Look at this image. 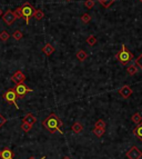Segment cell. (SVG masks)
<instances>
[{
    "label": "cell",
    "mask_w": 142,
    "mask_h": 159,
    "mask_svg": "<svg viewBox=\"0 0 142 159\" xmlns=\"http://www.w3.org/2000/svg\"><path fill=\"white\" fill-rule=\"evenodd\" d=\"M98 1H99V2H100V4H101L104 8H109L110 6H111V5H112L113 2H114V1H116V0H98Z\"/></svg>",
    "instance_id": "obj_20"
},
{
    "label": "cell",
    "mask_w": 142,
    "mask_h": 159,
    "mask_svg": "<svg viewBox=\"0 0 142 159\" xmlns=\"http://www.w3.org/2000/svg\"><path fill=\"white\" fill-rule=\"evenodd\" d=\"M87 52L84 51V50H79V51L77 52V59L80 60V61H83V60L87 59Z\"/></svg>",
    "instance_id": "obj_16"
},
{
    "label": "cell",
    "mask_w": 142,
    "mask_h": 159,
    "mask_svg": "<svg viewBox=\"0 0 142 159\" xmlns=\"http://www.w3.org/2000/svg\"><path fill=\"white\" fill-rule=\"evenodd\" d=\"M118 93H119V95H120L122 98L128 99V98L132 95V89H131L130 86L125 85V86H123V87H121V89H119V91H118Z\"/></svg>",
    "instance_id": "obj_9"
},
{
    "label": "cell",
    "mask_w": 142,
    "mask_h": 159,
    "mask_svg": "<svg viewBox=\"0 0 142 159\" xmlns=\"http://www.w3.org/2000/svg\"><path fill=\"white\" fill-rule=\"evenodd\" d=\"M68 1H70V0H68Z\"/></svg>",
    "instance_id": "obj_36"
},
{
    "label": "cell",
    "mask_w": 142,
    "mask_h": 159,
    "mask_svg": "<svg viewBox=\"0 0 142 159\" xmlns=\"http://www.w3.org/2000/svg\"><path fill=\"white\" fill-rule=\"evenodd\" d=\"M6 122H7V119L5 118L4 116L1 115V114H0V128H1V127L4 126L5 124H6Z\"/></svg>",
    "instance_id": "obj_30"
},
{
    "label": "cell",
    "mask_w": 142,
    "mask_h": 159,
    "mask_svg": "<svg viewBox=\"0 0 142 159\" xmlns=\"http://www.w3.org/2000/svg\"><path fill=\"white\" fill-rule=\"evenodd\" d=\"M16 19L17 18H16L15 14H14L11 10H7L6 11V14L2 15V20L6 22V25H8V26H11Z\"/></svg>",
    "instance_id": "obj_8"
},
{
    "label": "cell",
    "mask_w": 142,
    "mask_h": 159,
    "mask_svg": "<svg viewBox=\"0 0 142 159\" xmlns=\"http://www.w3.org/2000/svg\"><path fill=\"white\" fill-rule=\"evenodd\" d=\"M133 133H134V136L138 138L139 140L142 141V121L139 122L138 125H137V127L133 129Z\"/></svg>",
    "instance_id": "obj_11"
},
{
    "label": "cell",
    "mask_w": 142,
    "mask_h": 159,
    "mask_svg": "<svg viewBox=\"0 0 142 159\" xmlns=\"http://www.w3.org/2000/svg\"><path fill=\"white\" fill-rule=\"evenodd\" d=\"M0 156H1V150H0Z\"/></svg>",
    "instance_id": "obj_34"
},
{
    "label": "cell",
    "mask_w": 142,
    "mask_h": 159,
    "mask_svg": "<svg viewBox=\"0 0 142 159\" xmlns=\"http://www.w3.org/2000/svg\"><path fill=\"white\" fill-rule=\"evenodd\" d=\"M127 72L130 76H133V75H135L137 72H138V67L135 66V65H131V66H129L127 68Z\"/></svg>",
    "instance_id": "obj_17"
},
{
    "label": "cell",
    "mask_w": 142,
    "mask_h": 159,
    "mask_svg": "<svg viewBox=\"0 0 142 159\" xmlns=\"http://www.w3.org/2000/svg\"><path fill=\"white\" fill-rule=\"evenodd\" d=\"M87 44H89V46H95V44H97V38H95V36H89V37L87 38Z\"/></svg>",
    "instance_id": "obj_24"
},
{
    "label": "cell",
    "mask_w": 142,
    "mask_h": 159,
    "mask_svg": "<svg viewBox=\"0 0 142 159\" xmlns=\"http://www.w3.org/2000/svg\"><path fill=\"white\" fill-rule=\"evenodd\" d=\"M29 159H35V158H33V157H30V158ZM40 159H46V157H44H44H41V158Z\"/></svg>",
    "instance_id": "obj_32"
},
{
    "label": "cell",
    "mask_w": 142,
    "mask_h": 159,
    "mask_svg": "<svg viewBox=\"0 0 142 159\" xmlns=\"http://www.w3.org/2000/svg\"><path fill=\"white\" fill-rule=\"evenodd\" d=\"M22 121L28 122V124H30V125H35V124L37 122V117L35 115H32L31 112H29V114H27V115L25 116V118H23Z\"/></svg>",
    "instance_id": "obj_13"
},
{
    "label": "cell",
    "mask_w": 142,
    "mask_h": 159,
    "mask_svg": "<svg viewBox=\"0 0 142 159\" xmlns=\"http://www.w3.org/2000/svg\"><path fill=\"white\" fill-rule=\"evenodd\" d=\"M82 129H83V127H82V125H81L80 122H74L72 125V127H71V130L74 133H80L82 131Z\"/></svg>",
    "instance_id": "obj_14"
},
{
    "label": "cell",
    "mask_w": 142,
    "mask_h": 159,
    "mask_svg": "<svg viewBox=\"0 0 142 159\" xmlns=\"http://www.w3.org/2000/svg\"><path fill=\"white\" fill-rule=\"evenodd\" d=\"M14 14H15L16 18H17V19L22 18V10H21V7H18V8H17Z\"/></svg>",
    "instance_id": "obj_29"
},
{
    "label": "cell",
    "mask_w": 142,
    "mask_h": 159,
    "mask_svg": "<svg viewBox=\"0 0 142 159\" xmlns=\"http://www.w3.org/2000/svg\"><path fill=\"white\" fill-rule=\"evenodd\" d=\"M4 98L8 104L15 105V107L17 108V109H19V106H18V104H17V98H18V97H17V93H16L14 88L8 89L7 91L4 93Z\"/></svg>",
    "instance_id": "obj_4"
},
{
    "label": "cell",
    "mask_w": 142,
    "mask_h": 159,
    "mask_svg": "<svg viewBox=\"0 0 142 159\" xmlns=\"http://www.w3.org/2000/svg\"><path fill=\"white\" fill-rule=\"evenodd\" d=\"M140 1H141V2H142V0H140Z\"/></svg>",
    "instance_id": "obj_35"
},
{
    "label": "cell",
    "mask_w": 142,
    "mask_h": 159,
    "mask_svg": "<svg viewBox=\"0 0 142 159\" xmlns=\"http://www.w3.org/2000/svg\"><path fill=\"white\" fill-rule=\"evenodd\" d=\"M81 20H82L84 23H88V22L91 21V16L89 15V14H83V15L81 16Z\"/></svg>",
    "instance_id": "obj_25"
},
{
    "label": "cell",
    "mask_w": 142,
    "mask_h": 159,
    "mask_svg": "<svg viewBox=\"0 0 142 159\" xmlns=\"http://www.w3.org/2000/svg\"><path fill=\"white\" fill-rule=\"evenodd\" d=\"M31 128H32V125H30V124H28V122H26V121H22L21 129L23 130L25 133H28V131H30V130H31Z\"/></svg>",
    "instance_id": "obj_19"
},
{
    "label": "cell",
    "mask_w": 142,
    "mask_h": 159,
    "mask_svg": "<svg viewBox=\"0 0 142 159\" xmlns=\"http://www.w3.org/2000/svg\"><path fill=\"white\" fill-rule=\"evenodd\" d=\"M97 128H106V122L103 121L102 119H99L98 121L95 122V126Z\"/></svg>",
    "instance_id": "obj_28"
},
{
    "label": "cell",
    "mask_w": 142,
    "mask_h": 159,
    "mask_svg": "<svg viewBox=\"0 0 142 159\" xmlns=\"http://www.w3.org/2000/svg\"><path fill=\"white\" fill-rule=\"evenodd\" d=\"M132 121L134 122V124H137V125H138L139 122H141L142 121V116L140 115V114H139V112H135L134 115L132 116Z\"/></svg>",
    "instance_id": "obj_21"
},
{
    "label": "cell",
    "mask_w": 142,
    "mask_h": 159,
    "mask_svg": "<svg viewBox=\"0 0 142 159\" xmlns=\"http://www.w3.org/2000/svg\"><path fill=\"white\" fill-rule=\"evenodd\" d=\"M84 6H86V8H88V9H91V8L95 7V0H86Z\"/></svg>",
    "instance_id": "obj_26"
},
{
    "label": "cell",
    "mask_w": 142,
    "mask_h": 159,
    "mask_svg": "<svg viewBox=\"0 0 142 159\" xmlns=\"http://www.w3.org/2000/svg\"><path fill=\"white\" fill-rule=\"evenodd\" d=\"M26 80V76L23 75L21 70H17L15 74L12 75V77H11V81L16 84V85H18V84H22V82Z\"/></svg>",
    "instance_id": "obj_7"
},
{
    "label": "cell",
    "mask_w": 142,
    "mask_h": 159,
    "mask_svg": "<svg viewBox=\"0 0 142 159\" xmlns=\"http://www.w3.org/2000/svg\"><path fill=\"white\" fill-rule=\"evenodd\" d=\"M21 10H22V18H25L26 23L28 25V23H29V19L33 16L36 9H35L29 2H25V4L22 5Z\"/></svg>",
    "instance_id": "obj_3"
},
{
    "label": "cell",
    "mask_w": 142,
    "mask_h": 159,
    "mask_svg": "<svg viewBox=\"0 0 142 159\" xmlns=\"http://www.w3.org/2000/svg\"><path fill=\"white\" fill-rule=\"evenodd\" d=\"M15 91L17 93V97H23L27 93H31L32 91V89H30L29 87L27 85H25L23 82L22 84H18V85L16 86Z\"/></svg>",
    "instance_id": "obj_5"
},
{
    "label": "cell",
    "mask_w": 142,
    "mask_h": 159,
    "mask_svg": "<svg viewBox=\"0 0 142 159\" xmlns=\"http://www.w3.org/2000/svg\"><path fill=\"white\" fill-rule=\"evenodd\" d=\"M92 133H95L97 137H102L103 133H106V128H97V127H95L93 130H92Z\"/></svg>",
    "instance_id": "obj_15"
},
{
    "label": "cell",
    "mask_w": 142,
    "mask_h": 159,
    "mask_svg": "<svg viewBox=\"0 0 142 159\" xmlns=\"http://www.w3.org/2000/svg\"><path fill=\"white\" fill-rule=\"evenodd\" d=\"M134 65L137 67H139V68H140V69L142 70V54L139 56L137 59H135V63H134Z\"/></svg>",
    "instance_id": "obj_27"
},
{
    "label": "cell",
    "mask_w": 142,
    "mask_h": 159,
    "mask_svg": "<svg viewBox=\"0 0 142 159\" xmlns=\"http://www.w3.org/2000/svg\"><path fill=\"white\" fill-rule=\"evenodd\" d=\"M9 37H10V35H9L6 30H4V31L0 32V40L1 41H7L8 39H9Z\"/></svg>",
    "instance_id": "obj_23"
},
{
    "label": "cell",
    "mask_w": 142,
    "mask_h": 159,
    "mask_svg": "<svg viewBox=\"0 0 142 159\" xmlns=\"http://www.w3.org/2000/svg\"><path fill=\"white\" fill-rule=\"evenodd\" d=\"M4 15V14H2V9H1V8H0V17H1V16Z\"/></svg>",
    "instance_id": "obj_31"
},
{
    "label": "cell",
    "mask_w": 142,
    "mask_h": 159,
    "mask_svg": "<svg viewBox=\"0 0 142 159\" xmlns=\"http://www.w3.org/2000/svg\"><path fill=\"white\" fill-rule=\"evenodd\" d=\"M116 58L122 66H127L131 60L134 59V55L125 48V44H121V50L116 55Z\"/></svg>",
    "instance_id": "obj_2"
},
{
    "label": "cell",
    "mask_w": 142,
    "mask_h": 159,
    "mask_svg": "<svg viewBox=\"0 0 142 159\" xmlns=\"http://www.w3.org/2000/svg\"><path fill=\"white\" fill-rule=\"evenodd\" d=\"M44 17V11L40 10V9H38V10L35 11V14H33V18H36L37 20H41V19Z\"/></svg>",
    "instance_id": "obj_18"
},
{
    "label": "cell",
    "mask_w": 142,
    "mask_h": 159,
    "mask_svg": "<svg viewBox=\"0 0 142 159\" xmlns=\"http://www.w3.org/2000/svg\"><path fill=\"white\" fill-rule=\"evenodd\" d=\"M1 159H14V155H12V151H11L9 148H5L4 150H1V156H0Z\"/></svg>",
    "instance_id": "obj_12"
},
{
    "label": "cell",
    "mask_w": 142,
    "mask_h": 159,
    "mask_svg": "<svg viewBox=\"0 0 142 159\" xmlns=\"http://www.w3.org/2000/svg\"><path fill=\"white\" fill-rule=\"evenodd\" d=\"M62 159H71V158H69V157H67V156H66V157H63Z\"/></svg>",
    "instance_id": "obj_33"
},
{
    "label": "cell",
    "mask_w": 142,
    "mask_h": 159,
    "mask_svg": "<svg viewBox=\"0 0 142 159\" xmlns=\"http://www.w3.org/2000/svg\"><path fill=\"white\" fill-rule=\"evenodd\" d=\"M22 37H23V33H22L20 30H16L15 32L12 33V38H14L15 40H20Z\"/></svg>",
    "instance_id": "obj_22"
},
{
    "label": "cell",
    "mask_w": 142,
    "mask_h": 159,
    "mask_svg": "<svg viewBox=\"0 0 142 159\" xmlns=\"http://www.w3.org/2000/svg\"><path fill=\"white\" fill-rule=\"evenodd\" d=\"M42 126H44L48 131H50V133L59 131V133L63 135V131L60 129V128L63 126V124H62L61 119L59 118L56 114H53V112L50 114V115L48 116L47 118L42 121Z\"/></svg>",
    "instance_id": "obj_1"
},
{
    "label": "cell",
    "mask_w": 142,
    "mask_h": 159,
    "mask_svg": "<svg viewBox=\"0 0 142 159\" xmlns=\"http://www.w3.org/2000/svg\"><path fill=\"white\" fill-rule=\"evenodd\" d=\"M55 47L52 46V44H46L42 47V52H44V55L46 56H50V55H52L53 52H55Z\"/></svg>",
    "instance_id": "obj_10"
},
{
    "label": "cell",
    "mask_w": 142,
    "mask_h": 159,
    "mask_svg": "<svg viewBox=\"0 0 142 159\" xmlns=\"http://www.w3.org/2000/svg\"><path fill=\"white\" fill-rule=\"evenodd\" d=\"M127 157L128 159H140L142 157V151L138 147L133 146L127 151Z\"/></svg>",
    "instance_id": "obj_6"
}]
</instances>
